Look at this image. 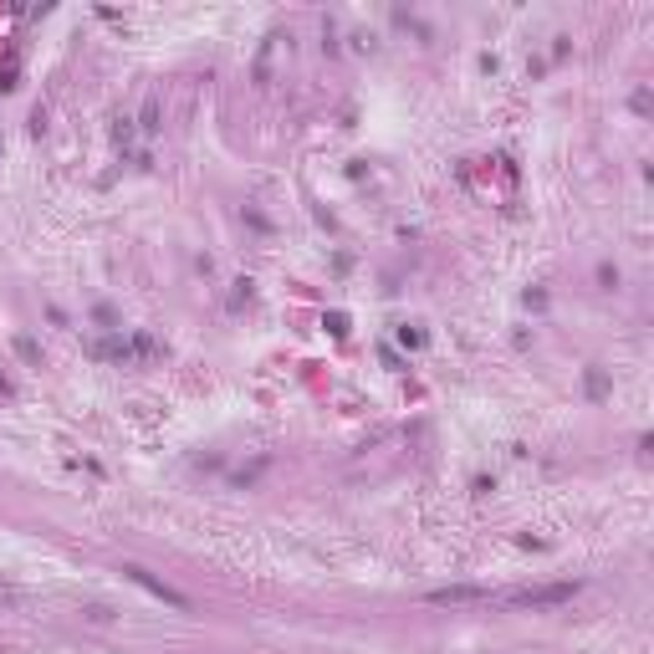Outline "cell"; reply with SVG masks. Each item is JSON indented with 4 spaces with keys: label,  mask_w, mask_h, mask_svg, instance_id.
Instances as JSON below:
<instances>
[{
    "label": "cell",
    "mask_w": 654,
    "mask_h": 654,
    "mask_svg": "<svg viewBox=\"0 0 654 654\" xmlns=\"http://www.w3.org/2000/svg\"><path fill=\"white\" fill-rule=\"evenodd\" d=\"M583 583H542V588H516V593H506L501 604L506 608H557V604H568L572 593H578Z\"/></svg>",
    "instance_id": "6da1fadb"
},
{
    "label": "cell",
    "mask_w": 654,
    "mask_h": 654,
    "mask_svg": "<svg viewBox=\"0 0 654 654\" xmlns=\"http://www.w3.org/2000/svg\"><path fill=\"white\" fill-rule=\"evenodd\" d=\"M123 578H128V583H138L143 593H153V598H159V604L179 608V613L189 608V598H185V593H174V588H169V583H159V578H153L149 568H138V562H128V568H123Z\"/></svg>",
    "instance_id": "7a4b0ae2"
},
{
    "label": "cell",
    "mask_w": 654,
    "mask_h": 654,
    "mask_svg": "<svg viewBox=\"0 0 654 654\" xmlns=\"http://www.w3.org/2000/svg\"><path fill=\"white\" fill-rule=\"evenodd\" d=\"M480 598H491V588H476V583H450V588H435V593H429V604L450 608V604H480Z\"/></svg>",
    "instance_id": "3957f363"
},
{
    "label": "cell",
    "mask_w": 654,
    "mask_h": 654,
    "mask_svg": "<svg viewBox=\"0 0 654 654\" xmlns=\"http://www.w3.org/2000/svg\"><path fill=\"white\" fill-rule=\"evenodd\" d=\"M16 353H21V358H26V363H41V348H36V343H31V337H16Z\"/></svg>",
    "instance_id": "277c9868"
}]
</instances>
